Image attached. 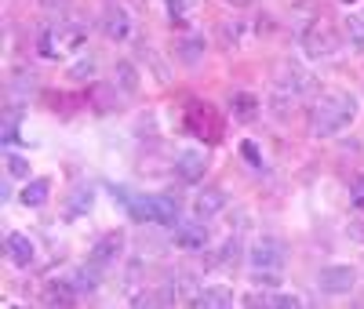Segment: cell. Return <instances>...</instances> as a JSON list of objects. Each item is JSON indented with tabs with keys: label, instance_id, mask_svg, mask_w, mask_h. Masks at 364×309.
<instances>
[{
	"label": "cell",
	"instance_id": "obj_1",
	"mask_svg": "<svg viewBox=\"0 0 364 309\" xmlns=\"http://www.w3.org/2000/svg\"><path fill=\"white\" fill-rule=\"evenodd\" d=\"M357 109H360V102H357V95H350V91H339V87L321 91L314 109H310V135L314 139H331V135L346 131L357 120Z\"/></svg>",
	"mask_w": 364,
	"mask_h": 309
},
{
	"label": "cell",
	"instance_id": "obj_2",
	"mask_svg": "<svg viewBox=\"0 0 364 309\" xmlns=\"http://www.w3.org/2000/svg\"><path fill=\"white\" fill-rule=\"evenodd\" d=\"M113 197L124 204V211L132 215L135 222H154V226H175L178 222V204L164 193H142V197H132L128 190H113Z\"/></svg>",
	"mask_w": 364,
	"mask_h": 309
},
{
	"label": "cell",
	"instance_id": "obj_3",
	"mask_svg": "<svg viewBox=\"0 0 364 309\" xmlns=\"http://www.w3.org/2000/svg\"><path fill=\"white\" fill-rule=\"evenodd\" d=\"M299 40H302V51H306L310 58H331V55H339V48H343V33L336 29L331 18L306 22L302 33H299Z\"/></svg>",
	"mask_w": 364,
	"mask_h": 309
},
{
	"label": "cell",
	"instance_id": "obj_4",
	"mask_svg": "<svg viewBox=\"0 0 364 309\" xmlns=\"http://www.w3.org/2000/svg\"><path fill=\"white\" fill-rule=\"evenodd\" d=\"M80 40H84V26H77V22H55V26H48L44 33L37 37V51H41V58H63L66 51L80 48Z\"/></svg>",
	"mask_w": 364,
	"mask_h": 309
},
{
	"label": "cell",
	"instance_id": "obj_5",
	"mask_svg": "<svg viewBox=\"0 0 364 309\" xmlns=\"http://www.w3.org/2000/svg\"><path fill=\"white\" fill-rule=\"evenodd\" d=\"M186 131L204 142H223V116L211 102H190L186 106Z\"/></svg>",
	"mask_w": 364,
	"mask_h": 309
},
{
	"label": "cell",
	"instance_id": "obj_6",
	"mask_svg": "<svg viewBox=\"0 0 364 309\" xmlns=\"http://www.w3.org/2000/svg\"><path fill=\"white\" fill-rule=\"evenodd\" d=\"M284 259H288V247H284V240H277V237H259V240L252 244V251H248L252 269H281Z\"/></svg>",
	"mask_w": 364,
	"mask_h": 309
},
{
	"label": "cell",
	"instance_id": "obj_7",
	"mask_svg": "<svg viewBox=\"0 0 364 309\" xmlns=\"http://www.w3.org/2000/svg\"><path fill=\"white\" fill-rule=\"evenodd\" d=\"M317 288H321V295H350L353 288H357V269L353 266H324L321 273H317Z\"/></svg>",
	"mask_w": 364,
	"mask_h": 309
},
{
	"label": "cell",
	"instance_id": "obj_8",
	"mask_svg": "<svg viewBox=\"0 0 364 309\" xmlns=\"http://www.w3.org/2000/svg\"><path fill=\"white\" fill-rule=\"evenodd\" d=\"M102 33H106V40H113V44H124V40L132 37V15H128V8L109 4V8L102 11Z\"/></svg>",
	"mask_w": 364,
	"mask_h": 309
},
{
	"label": "cell",
	"instance_id": "obj_9",
	"mask_svg": "<svg viewBox=\"0 0 364 309\" xmlns=\"http://www.w3.org/2000/svg\"><path fill=\"white\" fill-rule=\"evenodd\" d=\"M277 87H281V95H288L291 102L299 99V95H306V91L314 87V77L306 73V70H299V66H284L277 70Z\"/></svg>",
	"mask_w": 364,
	"mask_h": 309
},
{
	"label": "cell",
	"instance_id": "obj_10",
	"mask_svg": "<svg viewBox=\"0 0 364 309\" xmlns=\"http://www.w3.org/2000/svg\"><path fill=\"white\" fill-rule=\"evenodd\" d=\"M120 255H124V233H102L99 240H95V247H91V262H95V266H113Z\"/></svg>",
	"mask_w": 364,
	"mask_h": 309
},
{
	"label": "cell",
	"instance_id": "obj_11",
	"mask_svg": "<svg viewBox=\"0 0 364 309\" xmlns=\"http://www.w3.org/2000/svg\"><path fill=\"white\" fill-rule=\"evenodd\" d=\"M91 204H95V190L91 185H73V190L66 193V200H63V219L66 222H73V219H84V215L91 211Z\"/></svg>",
	"mask_w": 364,
	"mask_h": 309
},
{
	"label": "cell",
	"instance_id": "obj_12",
	"mask_svg": "<svg viewBox=\"0 0 364 309\" xmlns=\"http://www.w3.org/2000/svg\"><path fill=\"white\" fill-rule=\"evenodd\" d=\"M204 168H208V161H204L200 149H178V153H175V175H178L182 182L204 178Z\"/></svg>",
	"mask_w": 364,
	"mask_h": 309
},
{
	"label": "cell",
	"instance_id": "obj_13",
	"mask_svg": "<svg viewBox=\"0 0 364 309\" xmlns=\"http://www.w3.org/2000/svg\"><path fill=\"white\" fill-rule=\"evenodd\" d=\"M4 247H8V259H11L18 269H26V266H33V262H37V244L29 240L26 233H8Z\"/></svg>",
	"mask_w": 364,
	"mask_h": 309
},
{
	"label": "cell",
	"instance_id": "obj_14",
	"mask_svg": "<svg viewBox=\"0 0 364 309\" xmlns=\"http://www.w3.org/2000/svg\"><path fill=\"white\" fill-rule=\"evenodd\" d=\"M175 247H182V251H204L208 247L204 222H178L175 226Z\"/></svg>",
	"mask_w": 364,
	"mask_h": 309
},
{
	"label": "cell",
	"instance_id": "obj_15",
	"mask_svg": "<svg viewBox=\"0 0 364 309\" xmlns=\"http://www.w3.org/2000/svg\"><path fill=\"white\" fill-rule=\"evenodd\" d=\"M193 305H200V309H230L233 305V291L226 284H211V288L193 295Z\"/></svg>",
	"mask_w": 364,
	"mask_h": 309
},
{
	"label": "cell",
	"instance_id": "obj_16",
	"mask_svg": "<svg viewBox=\"0 0 364 309\" xmlns=\"http://www.w3.org/2000/svg\"><path fill=\"white\" fill-rule=\"evenodd\" d=\"M51 197V178H26V185L18 190V200L26 207H44Z\"/></svg>",
	"mask_w": 364,
	"mask_h": 309
},
{
	"label": "cell",
	"instance_id": "obj_17",
	"mask_svg": "<svg viewBox=\"0 0 364 309\" xmlns=\"http://www.w3.org/2000/svg\"><path fill=\"white\" fill-rule=\"evenodd\" d=\"M226 207V193L223 190H200L193 197V211H197V219H211V215H219Z\"/></svg>",
	"mask_w": 364,
	"mask_h": 309
},
{
	"label": "cell",
	"instance_id": "obj_18",
	"mask_svg": "<svg viewBox=\"0 0 364 309\" xmlns=\"http://www.w3.org/2000/svg\"><path fill=\"white\" fill-rule=\"evenodd\" d=\"M77 284L73 281H48V288H44V302L48 305H73L77 302Z\"/></svg>",
	"mask_w": 364,
	"mask_h": 309
},
{
	"label": "cell",
	"instance_id": "obj_19",
	"mask_svg": "<svg viewBox=\"0 0 364 309\" xmlns=\"http://www.w3.org/2000/svg\"><path fill=\"white\" fill-rule=\"evenodd\" d=\"M230 109L237 120H255L259 116V99L252 95V91H237V95L230 99Z\"/></svg>",
	"mask_w": 364,
	"mask_h": 309
},
{
	"label": "cell",
	"instance_id": "obj_20",
	"mask_svg": "<svg viewBox=\"0 0 364 309\" xmlns=\"http://www.w3.org/2000/svg\"><path fill=\"white\" fill-rule=\"evenodd\" d=\"M178 58L186 62V66H197V62L204 58V37H197V33L182 37L178 40Z\"/></svg>",
	"mask_w": 364,
	"mask_h": 309
},
{
	"label": "cell",
	"instance_id": "obj_21",
	"mask_svg": "<svg viewBox=\"0 0 364 309\" xmlns=\"http://www.w3.org/2000/svg\"><path fill=\"white\" fill-rule=\"evenodd\" d=\"M117 84L120 87H124L128 91V95H132V91H139V73H135V66H132V62H117Z\"/></svg>",
	"mask_w": 364,
	"mask_h": 309
},
{
	"label": "cell",
	"instance_id": "obj_22",
	"mask_svg": "<svg viewBox=\"0 0 364 309\" xmlns=\"http://www.w3.org/2000/svg\"><path fill=\"white\" fill-rule=\"evenodd\" d=\"M346 40L353 51H364V18H357V15L346 18Z\"/></svg>",
	"mask_w": 364,
	"mask_h": 309
},
{
	"label": "cell",
	"instance_id": "obj_23",
	"mask_svg": "<svg viewBox=\"0 0 364 309\" xmlns=\"http://www.w3.org/2000/svg\"><path fill=\"white\" fill-rule=\"evenodd\" d=\"M164 4H168L171 26H186L190 22V0H164Z\"/></svg>",
	"mask_w": 364,
	"mask_h": 309
},
{
	"label": "cell",
	"instance_id": "obj_24",
	"mask_svg": "<svg viewBox=\"0 0 364 309\" xmlns=\"http://www.w3.org/2000/svg\"><path fill=\"white\" fill-rule=\"evenodd\" d=\"M8 175L11 178H29V161L18 153H8Z\"/></svg>",
	"mask_w": 364,
	"mask_h": 309
},
{
	"label": "cell",
	"instance_id": "obj_25",
	"mask_svg": "<svg viewBox=\"0 0 364 309\" xmlns=\"http://www.w3.org/2000/svg\"><path fill=\"white\" fill-rule=\"evenodd\" d=\"M70 77L73 80H91V77H95V58H80L77 66L70 70Z\"/></svg>",
	"mask_w": 364,
	"mask_h": 309
},
{
	"label": "cell",
	"instance_id": "obj_26",
	"mask_svg": "<svg viewBox=\"0 0 364 309\" xmlns=\"http://www.w3.org/2000/svg\"><path fill=\"white\" fill-rule=\"evenodd\" d=\"M44 102H48L51 109H70V106H80L84 99H80V95H48Z\"/></svg>",
	"mask_w": 364,
	"mask_h": 309
},
{
	"label": "cell",
	"instance_id": "obj_27",
	"mask_svg": "<svg viewBox=\"0 0 364 309\" xmlns=\"http://www.w3.org/2000/svg\"><path fill=\"white\" fill-rule=\"evenodd\" d=\"M350 204L364 211V175H353V182H350Z\"/></svg>",
	"mask_w": 364,
	"mask_h": 309
},
{
	"label": "cell",
	"instance_id": "obj_28",
	"mask_svg": "<svg viewBox=\"0 0 364 309\" xmlns=\"http://www.w3.org/2000/svg\"><path fill=\"white\" fill-rule=\"evenodd\" d=\"M4 142H8V146L18 142V116H8V124H4Z\"/></svg>",
	"mask_w": 364,
	"mask_h": 309
},
{
	"label": "cell",
	"instance_id": "obj_29",
	"mask_svg": "<svg viewBox=\"0 0 364 309\" xmlns=\"http://www.w3.org/2000/svg\"><path fill=\"white\" fill-rule=\"evenodd\" d=\"M240 153H245V157H248L255 168H262V157H259V149H255L252 142H245V146H240Z\"/></svg>",
	"mask_w": 364,
	"mask_h": 309
},
{
	"label": "cell",
	"instance_id": "obj_30",
	"mask_svg": "<svg viewBox=\"0 0 364 309\" xmlns=\"http://www.w3.org/2000/svg\"><path fill=\"white\" fill-rule=\"evenodd\" d=\"M226 4H233V8H248L252 0H226Z\"/></svg>",
	"mask_w": 364,
	"mask_h": 309
},
{
	"label": "cell",
	"instance_id": "obj_31",
	"mask_svg": "<svg viewBox=\"0 0 364 309\" xmlns=\"http://www.w3.org/2000/svg\"><path fill=\"white\" fill-rule=\"evenodd\" d=\"M343 4H353V0H343Z\"/></svg>",
	"mask_w": 364,
	"mask_h": 309
}]
</instances>
